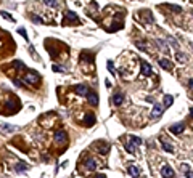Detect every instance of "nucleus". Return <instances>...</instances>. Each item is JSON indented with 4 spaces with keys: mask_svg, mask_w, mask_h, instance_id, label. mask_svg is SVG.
<instances>
[{
    "mask_svg": "<svg viewBox=\"0 0 193 178\" xmlns=\"http://www.w3.org/2000/svg\"><path fill=\"white\" fill-rule=\"evenodd\" d=\"M122 101H124V95H122L121 92H116L114 95H113V103H114L116 106H121Z\"/></svg>",
    "mask_w": 193,
    "mask_h": 178,
    "instance_id": "9d476101",
    "label": "nucleus"
},
{
    "mask_svg": "<svg viewBox=\"0 0 193 178\" xmlns=\"http://www.w3.org/2000/svg\"><path fill=\"white\" fill-rule=\"evenodd\" d=\"M184 173L187 175V178H193V175H191V169H188V170H185Z\"/></svg>",
    "mask_w": 193,
    "mask_h": 178,
    "instance_id": "473e14b6",
    "label": "nucleus"
},
{
    "mask_svg": "<svg viewBox=\"0 0 193 178\" xmlns=\"http://www.w3.org/2000/svg\"><path fill=\"white\" fill-rule=\"evenodd\" d=\"M171 133H175V135H179V133H182L184 130H185V125L184 124H174V125H171Z\"/></svg>",
    "mask_w": 193,
    "mask_h": 178,
    "instance_id": "1a4fd4ad",
    "label": "nucleus"
},
{
    "mask_svg": "<svg viewBox=\"0 0 193 178\" xmlns=\"http://www.w3.org/2000/svg\"><path fill=\"white\" fill-rule=\"evenodd\" d=\"M167 7L171 8V10H174V12H179V13L182 12V8H180V7H175V5H167Z\"/></svg>",
    "mask_w": 193,
    "mask_h": 178,
    "instance_id": "c756f323",
    "label": "nucleus"
},
{
    "mask_svg": "<svg viewBox=\"0 0 193 178\" xmlns=\"http://www.w3.org/2000/svg\"><path fill=\"white\" fill-rule=\"evenodd\" d=\"M0 15H2V18H5V19H8V21H15L13 19V16H10L7 12H0Z\"/></svg>",
    "mask_w": 193,
    "mask_h": 178,
    "instance_id": "a878e982",
    "label": "nucleus"
},
{
    "mask_svg": "<svg viewBox=\"0 0 193 178\" xmlns=\"http://www.w3.org/2000/svg\"><path fill=\"white\" fill-rule=\"evenodd\" d=\"M15 170L18 172V173H24V172H27V164L26 162H18L15 165Z\"/></svg>",
    "mask_w": 193,
    "mask_h": 178,
    "instance_id": "2eb2a0df",
    "label": "nucleus"
},
{
    "mask_svg": "<svg viewBox=\"0 0 193 178\" xmlns=\"http://www.w3.org/2000/svg\"><path fill=\"white\" fill-rule=\"evenodd\" d=\"M163 111H164V106L161 103H155V108H153V111H151V117L153 119H158L160 116L163 114Z\"/></svg>",
    "mask_w": 193,
    "mask_h": 178,
    "instance_id": "f03ea898",
    "label": "nucleus"
},
{
    "mask_svg": "<svg viewBox=\"0 0 193 178\" xmlns=\"http://www.w3.org/2000/svg\"><path fill=\"white\" fill-rule=\"evenodd\" d=\"M74 92L77 93V95H81V96H86L87 92H89V88H87L86 85H82V83H79V85L74 87Z\"/></svg>",
    "mask_w": 193,
    "mask_h": 178,
    "instance_id": "6e6552de",
    "label": "nucleus"
},
{
    "mask_svg": "<svg viewBox=\"0 0 193 178\" xmlns=\"http://www.w3.org/2000/svg\"><path fill=\"white\" fill-rule=\"evenodd\" d=\"M44 3L47 5V7H56V5H58V0H44Z\"/></svg>",
    "mask_w": 193,
    "mask_h": 178,
    "instance_id": "5701e85b",
    "label": "nucleus"
},
{
    "mask_svg": "<svg viewBox=\"0 0 193 178\" xmlns=\"http://www.w3.org/2000/svg\"><path fill=\"white\" fill-rule=\"evenodd\" d=\"M32 21L34 23H42V19L39 18V16H32Z\"/></svg>",
    "mask_w": 193,
    "mask_h": 178,
    "instance_id": "f704fd0d",
    "label": "nucleus"
},
{
    "mask_svg": "<svg viewBox=\"0 0 193 178\" xmlns=\"http://www.w3.org/2000/svg\"><path fill=\"white\" fill-rule=\"evenodd\" d=\"M106 68H108V71H110L113 76L116 74V71H114V66H113V61H108V63H106Z\"/></svg>",
    "mask_w": 193,
    "mask_h": 178,
    "instance_id": "b1692460",
    "label": "nucleus"
},
{
    "mask_svg": "<svg viewBox=\"0 0 193 178\" xmlns=\"http://www.w3.org/2000/svg\"><path fill=\"white\" fill-rule=\"evenodd\" d=\"M95 120H96V119H95V116H93V114H87V116H86V119H84L86 125H89V127H90V125H93V124H95Z\"/></svg>",
    "mask_w": 193,
    "mask_h": 178,
    "instance_id": "a211bd4d",
    "label": "nucleus"
},
{
    "mask_svg": "<svg viewBox=\"0 0 193 178\" xmlns=\"http://www.w3.org/2000/svg\"><path fill=\"white\" fill-rule=\"evenodd\" d=\"M15 68H16V69H24V63H23V61H16V63H15Z\"/></svg>",
    "mask_w": 193,
    "mask_h": 178,
    "instance_id": "cd10ccee",
    "label": "nucleus"
},
{
    "mask_svg": "<svg viewBox=\"0 0 193 178\" xmlns=\"http://www.w3.org/2000/svg\"><path fill=\"white\" fill-rule=\"evenodd\" d=\"M86 96H87V101L92 104V106H96V104H98V95H96L93 90H89Z\"/></svg>",
    "mask_w": 193,
    "mask_h": 178,
    "instance_id": "7ed1b4c3",
    "label": "nucleus"
},
{
    "mask_svg": "<svg viewBox=\"0 0 193 178\" xmlns=\"http://www.w3.org/2000/svg\"><path fill=\"white\" fill-rule=\"evenodd\" d=\"M142 76L143 77H150L151 74H153V71H151V66L146 63V61H142Z\"/></svg>",
    "mask_w": 193,
    "mask_h": 178,
    "instance_id": "20e7f679",
    "label": "nucleus"
},
{
    "mask_svg": "<svg viewBox=\"0 0 193 178\" xmlns=\"http://www.w3.org/2000/svg\"><path fill=\"white\" fill-rule=\"evenodd\" d=\"M13 83H15L16 87H23V85H24V83H23L21 80H18V79H13Z\"/></svg>",
    "mask_w": 193,
    "mask_h": 178,
    "instance_id": "7c9ffc66",
    "label": "nucleus"
},
{
    "mask_svg": "<svg viewBox=\"0 0 193 178\" xmlns=\"http://www.w3.org/2000/svg\"><path fill=\"white\" fill-rule=\"evenodd\" d=\"M98 151H100L101 154H106L108 151H110V146H100V148H98Z\"/></svg>",
    "mask_w": 193,
    "mask_h": 178,
    "instance_id": "bb28decb",
    "label": "nucleus"
},
{
    "mask_svg": "<svg viewBox=\"0 0 193 178\" xmlns=\"http://www.w3.org/2000/svg\"><path fill=\"white\" fill-rule=\"evenodd\" d=\"M160 66H161L163 69H166V71H171L172 69V63L169 59H166V58H161L160 59Z\"/></svg>",
    "mask_w": 193,
    "mask_h": 178,
    "instance_id": "f8f14e48",
    "label": "nucleus"
},
{
    "mask_svg": "<svg viewBox=\"0 0 193 178\" xmlns=\"http://www.w3.org/2000/svg\"><path fill=\"white\" fill-rule=\"evenodd\" d=\"M175 58H177L180 63H187V61H188V56H187L185 53H180V52H175Z\"/></svg>",
    "mask_w": 193,
    "mask_h": 178,
    "instance_id": "412c9836",
    "label": "nucleus"
},
{
    "mask_svg": "<svg viewBox=\"0 0 193 178\" xmlns=\"http://www.w3.org/2000/svg\"><path fill=\"white\" fill-rule=\"evenodd\" d=\"M93 178H106V176H105V175H103V173H98V175H95V176H93Z\"/></svg>",
    "mask_w": 193,
    "mask_h": 178,
    "instance_id": "e433bc0d",
    "label": "nucleus"
},
{
    "mask_svg": "<svg viewBox=\"0 0 193 178\" xmlns=\"http://www.w3.org/2000/svg\"><path fill=\"white\" fill-rule=\"evenodd\" d=\"M127 172H129V175L134 176V178H137V176L140 175V169H139L137 165H134V164H130V165L127 167Z\"/></svg>",
    "mask_w": 193,
    "mask_h": 178,
    "instance_id": "0eeeda50",
    "label": "nucleus"
},
{
    "mask_svg": "<svg viewBox=\"0 0 193 178\" xmlns=\"http://www.w3.org/2000/svg\"><path fill=\"white\" fill-rule=\"evenodd\" d=\"M135 45H137L140 50H142V52H145V50H146V47H145V43H142V42H135Z\"/></svg>",
    "mask_w": 193,
    "mask_h": 178,
    "instance_id": "c85d7f7f",
    "label": "nucleus"
},
{
    "mask_svg": "<svg viewBox=\"0 0 193 178\" xmlns=\"http://www.w3.org/2000/svg\"><path fill=\"white\" fill-rule=\"evenodd\" d=\"M169 43H171V45L175 48V50H179V43H177V40H175V39H172V37H169Z\"/></svg>",
    "mask_w": 193,
    "mask_h": 178,
    "instance_id": "393cba45",
    "label": "nucleus"
},
{
    "mask_svg": "<svg viewBox=\"0 0 193 178\" xmlns=\"http://www.w3.org/2000/svg\"><path fill=\"white\" fill-rule=\"evenodd\" d=\"M126 149H127L130 154H137V144H134V143H130V141L126 143Z\"/></svg>",
    "mask_w": 193,
    "mask_h": 178,
    "instance_id": "f3484780",
    "label": "nucleus"
},
{
    "mask_svg": "<svg viewBox=\"0 0 193 178\" xmlns=\"http://www.w3.org/2000/svg\"><path fill=\"white\" fill-rule=\"evenodd\" d=\"M156 45L160 47L164 53H169V47L166 45V43H164V40H161V39H158V40H156Z\"/></svg>",
    "mask_w": 193,
    "mask_h": 178,
    "instance_id": "6ab92c4d",
    "label": "nucleus"
},
{
    "mask_svg": "<svg viewBox=\"0 0 193 178\" xmlns=\"http://www.w3.org/2000/svg\"><path fill=\"white\" fill-rule=\"evenodd\" d=\"M18 32H19V34H21L23 37H24L26 40H27V34H26V31H24V29H18Z\"/></svg>",
    "mask_w": 193,
    "mask_h": 178,
    "instance_id": "2f4dec72",
    "label": "nucleus"
},
{
    "mask_svg": "<svg viewBox=\"0 0 193 178\" xmlns=\"http://www.w3.org/2000/svg\"><path fill=\"white\" fill-rule=\"evenodd\" d=\"M39 80H40V77H39V74H36V72H29V74L24 76L26 83H39Z\"/></svg>",
    "mask_w": 193,
    "mask_h": 178,
    "instance_id": "f257e3e1",
    "label": "nucleus"
},
{
    "mask_svg": "<svg viewBox=\"0 0 193 178\" xmlns=\"http://www.w3.org/2000/svg\"><path fill=\"white\" fill-rule=\"evenodd\" d=\"M129 140H130V143L137 144V146H140V144H142V138L140 136H130Z\"/></svg>",
    "mask_w": 193,
    "mask_h": 178,
    "instance_id": "4be33fe9",
    "label": "nucleus"
},
{
    "mask_svg": "<svg viewBox=\"0 0 193 178\" xmlns=\"http://www.w3.org/2000/svg\"><path fill=\"white\" fill-rule=\"evenodd\" d=\"M66 140H68L66 132H56V133H55V141H56V143H65Z\"/></svg>",
    "mask_w": 193,
    "mask_h": 178,
    "instance_id": "9b49d317",
    "label": "nucleus"
},
{
    "mask_svg": "<svg viewBox=\"0 0 193 178\" xmlns=\"http://www.w3.org/2000/svg\"><path fill=\"white\" fill-rule=\"evenodd\" d=\"M161 175L164 178H175V173H174V170L171 169L169 165H164L163 169H161Z\"/></svg>",
    "mask_w": 193,
    "mask_h": 178,
    "instance_id": "39448f33",
    "label": "nucleus"
},
{
    "mask_svg": "<svg viewBox=\"0 0 193 178\" xmlns=\"http://www.w3.org/2000/svg\"><path fill=\"white\" fill-rule=\"evenodd\" d=\"M174 103V96L172 95H164V108H169Z\"/></svg>",
    "mask_w": 193,
    "mask_h": 178,
    "instance_id": "aec40b11",
    "label": "nucleus"
},
{
    "mask_svg": "<svg viewBox=\"0 0 193 178\" xmlns=\"http://www.w3.org/2000/svg\"><path fill=\"white\" fill-rule=\"evenodd\" d=\"M161 148L164 149V151H167V153H174V146L169 144L166 140H161Z\"/></svg>",
    "mask_w": 193,
    "mask_h": 178,
    "instance_id": "dca6fc26",
    "label": "nucleus"
},
{
    "mask_svg": "<svg viewBox=\"0 0 193 178\" xmlns=\"http://www.w3.org/2000/svg\"><path fill=\"white\" fill-rule=\"evenodd\" d=\"M188 169H190V165H188V164H184V165H182V170H184V172H185V170H188Z\"/></svg>",
    "mask_w": 193,
    "mask_h": 178,
    "instance_id": "c9c22d12",
    "label": "nucleus"
},
{
    "mask_svg": "<svg viewBox=\"0 0 193 178\" xmlns=\"http://www.w3.org/2000/svg\"><path fill=\"white\" fill-rule=\"evenodd\" d=\"M0 129H2V132H5V133H13V132L18 130V127L11 125V124H0Z\"/></svg>",
    "mask_w": 193,
    "mask_h": 178,
    "instance_id": "423d86ee",
    "label": "nucleus"
},
{
    "mask_svg": "<svg viewBox=\"0 0 193 178\" xmlns=\"http://www.w3.org/2000/svg\"><path fill=\"white\" fill-rule=\"evenodd\" d=\"M53 71H55V72H63L65 69H63V68H60V66H53Z\"/></svg>",
    "mask_w": 193,
    "mask_h": 178,
    "instance_id": "72a5a7b5",
    "label": "nucleus"
},
{
    "mask_svg": "<svg viewBox=\"0 0 193 178\" xmlns=\"http://www.w3.org/2000/svg\"><path fill=\"white\" fill-rule=\"evenodd\" d=\"M86 167H87L89 170H96V167H98V164H96V160H95V159L89 157V159L86 160Z\"/></svg>",
    "mask_w": 193,
    "mask_h": 178,
    "instance_id": "ddd939ff",
    "label": "nucleus"
},
{
    "mask_svg": "<svg viewBox=\"0 0 193 178\" xmlns=\"http://www.w3.org/2000/svg\"><path fill=\"white\" fill-rule=\"evenodd\" d=\"M66 19L68 21H72L74 24H79V18L74 12H66Z\"/></svg>",
    "mask_w": 193,
    "mask_h": 178,
    "instance_id": "4468645a",
    "label": "nucleus"
}]
</instances>
